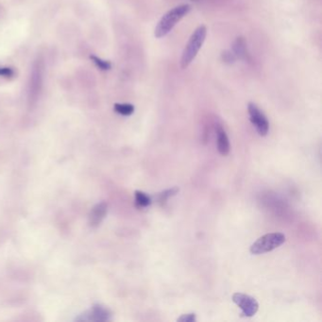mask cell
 Listing matches in <instances>:
<instances>
[{
    "label": "cell",
    "instance_id": "obj_1",
    "mask_svg": "<svg viewBox=\"0 0 322 322\" xmlns=\"http://www.w3.org/2000/svg\"><path fill=\"white\" fill-rule=\"evenodd\" d=\"M191 11V6L188 4H182L169 10L167 14L162 16L157 23L154 29V36L158 39L167 36L180 21L186 16Z\"/></svg>",
    "mask_w": 322,
    "mask_h": 322
},
{
    "label": "cell",
    "instance_id": "obj_2",
    "mask_svg": "<svg viewBox=\"0 0 322 322\" xmlns=\"http://www.w3.org/2000/svg\"><path fill=\"white\" fill-rule=\"evenodd\" d=\"M206 36H207V27L204 25H202L196 28L182 51L181 58V69H186L192 63V61L195 60L197 55L202 49V46L206 39Z\"/></svg>",
    "mask_w": 322,
    "mask_h": 322
},
{
    "label": "cell",
    "instance_id": "obj_3",
    "mask_svg": "<svg viewBox=\"0 0 322 322\" xmlns=\"http://www.w3.org/2000/svg\"><path fill=\"white\" fill-rule=\"evenodd\" d=\"M285 242V235L281 233H272L263 235L250 246V252L259 255L272 251Z\"/></svg>",
    "mask_w": 322,
    "mask_h": 322
},
{
    "label": "cell",
    "instance_id": "obj_4",
    "mask_svg": "<svg viewBox=\"0 0 322 322\" xmlns=\"http://www.w3.org/2000/svg\"><path fill=\"white\" fill-rule=\"evenodd\" d=\"M248 112L249 120L254 126L258 135L261 136H266L268 135L269 131V122L267 116L259 107L254 103L249 102L248 104Z\"/></svg>",
    "mask_w": 322,
    "mask_h": 322
},
{
    "label": "cell",
    "instance_id": "obj_5",
    "mask_svg": "<svg viewBox=\"0 0 322 322\" xmlns=\"http://www.w3.org/2000/svg\"><path fill=\"white\" fill-rule=\"evenodd\" d=\"M233 302L242 310V315L251 317L257 313L259 304L254 298L243 293H235L233 295Z\"/></svg>",
    "mask_w": 322,
    "mask_h": 322
},
{
    "label": "cell",
    "instance_id": "obj_6",
    "mask_svg": "<svg viewBox=\"0 0 322 322\" xmlns=\"http://www.w3.org/2000/svg\"><path fill=\"white\" fill-rule=\"evenodd\" d=\"M111 316L112 314L109 309L100 304H95L91 310L76 317V320L77 321H108L111 319Z\"/></svg>",
    "mask_w": 322,
    "mask_h": 322
},
{
    "label": "cell",
    "instance_id": "obj_7",
    "mask_svg": "<svg viewBox=\"0 0 322 322\" xmlns=\"http://www.w3.org/2000/svg\"><path fill=\"white\" fill-rule=\"evenodd\" d=\"M42 81H43V62L41 60H37L34 65L33 74L30 78L29 83V94L34 98L36 96L38 93H40L42 87Z\"/></svg>",
    "mask_w": 322,
    "mask_h": 322
},
{
    "label": "cell",
    "instance_id": "obj_8",
    "mask_svg": "<svg viewBox=\"0 0 322 322\" xmlns=\"http://www.w3.org/2000/svg\"><path fill=\"white\" fill-rule=\"evenodd\" d=\"M232 51L236 57V59L243 60V61H249L250 55L248 53V45L246 39L244 37H237L233 44Z\"/></svg>",
    "mask_w": 322,
    "mask_h": 322
},
{
    "label": "cell",
    "instance_id": "obj_9",
    "mask_svg": "<svg viewBox=\"0 0 322 322\" xmlns=\"http://www.w3.org/2000/svg\"><path fill=\"white\" fill-rule=\"evenodd\" d=\"M107 204L104 202L99 203L92 209L90 216H89V223L92 227H96L101 224V221L105 218L107 215Z\"/></svg>",
    "mask_w": 322,
    "mask_h": 322
},
{
    "label": "cell",
    "instance_id": "obj_10",
    "mask_svg": "<svg viewBox=\"0 0 322 322\" xmlns=\"http://www.w3.org/2000/svg\"><path fill=\"white\" fill-rule=\"evenodd\" d=\"M216 131V144H217V150L222 156H226L230 152V142H229L228 135L221 125H217L215 127Z\"/></svg>",
    "mask_w": 322,
    "mask_h": 322
},
{
    "label": "cell",
    "instance_id": "obj_11",
    "mask_svg": "<svg viewBox=\"0 0 322 322\" xmlns=\"http://www.w3.org/2000/svg\"><path fill=\"white\" fill-rule=\"evenodd\" d=\"M135 204L139 208H146L151 204V198L142 191H135Z\"/></svg>",
    "mask_w": 322,
    "mask_h": 322
},
{
    "label": "cell",
    "instance_id": "obj_12",
    "mask_svg": "<svg viewBox=\"0 0 322 322\" xmlns=\"http://www.w3.org/2000/svg\"><path fill=\"white\" fill-rule=\"evenodd\" d=\"M114 109L115 113L123 116H130L135 113V106L130 103H115Z\"/></svg>",
    "mask_w": 322,
    "mask_h": 322
},
{
    "label": "cell",
    "instance_id": "obj_13",
    "mask_svg": "<svg viewBox=\"0 0 322 322\" xmlns=\"http://www.w3.org/2000/svg\"><path fill=\"white\" fill-rule=\"evenodd\" d=\"M90 59H91L94 65H95L98 68H100L101 70H102V71H108V70H110V69L112 68V63H111L110 61L102 60V59L99 58V57L95 56V55H91V56H90Z\"/></svg>",
    "mask_w": 322,
    "mask_h": 322
},
{
    "label": "cell",
    "instance_id": "obj_14",
    "mask_svg": "<svg viewBox=\"0 0 322 322\" xmlns=\"http://www.w3.org/2000/svg\"><path fill=\"white\" fill-rule=\"evenodd\" d=\"M178 192H179V188L178 187L171 188V189H168V190H166V191L162 192L161 194H159V195L157 196L158 202L161 203V204H164L165 202H167V201H168L170 197H173V196L176 195Z\"/></svg>",
    "mask_w": 322,
    "mask_h": 322
},
{
    "label": "cell",
    "instance_id": "obj_15",
    "mask_svg": "<svg viewBox=\"0 0 322 322\" xmlns=\"http://www.w3.org/2000/svg\"><path fill=\"white\" fill-rule=\"evenodd\" d=\"M220 58L221 60L225 63V65H234L235 61H236V57H235V54L232 51V50H224L222 51L221 55H220Z\"/></svg>",
    "mask_w": 322,
    "mask_h": 322
},
{
    "label": "cell",
    "instance_id": "obj_16",
    "mask_svg": "<svg viewBox=\"0 0 322 322\" xmlns=\"http://www.w3.org/2000/svg\"><path fill=\"white\" fill-rule=\"evenodd\" d=\"M14 75H15V72L13 68H0V77L11 79V78L14 77Z\"/></svg>",
    "mask_w": 322,
    "mask_h": 322
},
{
    "label": "cell",
    "instance_id": "obj_17",
    "mask_svg": "<svg viewBox=\"0 0 322 322\" xmlns=\"http://www.w3.org/2000/svg\"><path fill=\"white\" fill-rule=\"evenodd\" d=\"M195 314H187V315H182L180 316L177 320L180 322H194L196 321Z\"/></svg>",
    "mask_w": 322,
    "mask_h": 322
}]
</instances>
